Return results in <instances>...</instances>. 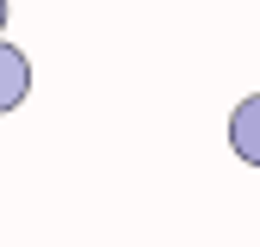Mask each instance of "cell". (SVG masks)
<instances>
[{
  "mask_svg": "<svg viewBox=\"0 0 260 247\" xmlns=\"http://www.w3.org/2000/svg\"><path fill=\"white\" fill-rule=\"evenodd\" d=\"M230 148L242 154L248 167H260V93H248V99L236 105V117H230Z\"/></svg>",
  "mask_w": 260,
  "mask_h": 247,
  "instance_id": "1",
  "label": "cell"
},
{
  "mask_svg": "<svg viewBox=\"0 0 260 247\" xmlns=\"http://www.w3.org/2000/svg\"><path fill=\"white\" fill-rule=\"evenodd\" d=\"M0 31H7V0H0Z\"/></svg>",
  "mask_w": 260,
  "mask_h": 247,
  "instance_id": "3",
  "label": "cell"
},
{
  "mask_svg": "<svg viewBox=\"0 0 260 247\" xmlns=\"http://www.w3.org/2000/svg\"><path fill=\"white\" fill-rule=\"evenodd\" d=\"M25 87H31V62H25V50H13L7 37H0V111H13V105L25 99Z\"/></svg>",
  "mask_w": 260,
  "mask_h": 247,
  "instance_id": "2",
  "label": "cell"
}]
</instances>
